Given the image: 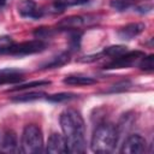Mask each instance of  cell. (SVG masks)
Masks as SVG:
<instances>
[{"mask_svg":"<svg viewBox=\"0 0 154 154\" xmlns=\"http://www.w3.org/2000/svg\"><path fill=\"white\" fill-rule=\"evenodd\" d=\"M78 97L77 94H73V93H57V94H52V95H47L46 96V100L49 101V102H65V101H70V100H73Z\"/></svg>","mask_w":154,"mask_h":154,"instance_id":"18","label":"cell"},{"mask_svg":"<svg viewBox=\"0 0 154 154\" xmlns=\"http://www.w3.org/2000/svg\"><path fill=\"white\" fill-rule=\"evenodd\" d=\"M0 150L4 153H17L18 152V140L14 131L8 130L5 132L2 137V142L0 146Z\"/></svg>","mask_w":154,"mask_h":154,"instance_id":"12","label":"cell"},{"mask_svg":"<svg viewBox=\"0 0 154 154\" xmlns=\"http://www.w3.org/2000/svg\"><path fill=\"white\" fill-rule=\"evenodd\" d=\"M20 147L25 154H40L43 152V136L37 125L29 124L24 128Z\"/></svg>","mask_w":154,"mask_h":154,"instance_id":"3","label":"cell"},{"mask_svg":"<svg viewBox=\"0 0 154 154\" xmlns=\"http://www.w3.org/2000/svg\"><path fill=\"white\" fill-rule=\"evenodd\" d=\"M144 55V52L142 51H131V52H125L124 54L113 58V60L106 63L103 65V69L106 70H112V69H124V67H130L132 66L138 59H141Z\"/></svg>","mask_w":154,"mask_h":154,"instance_id":"4","label":"cell"},{"mask_svg":"<svg viewBox=\"0 0 154 154\" xmlns=\"http://www.w3.org/2000/svg\"><path fill=\"white\" fill-rule=\"evenodd\" d=\"M24 79V72L18 69H1L0 70V84H14Z\"/></svg>","mask_w":154,"mask_h":154,"instance_id":"11","label":"cell"},{"mask_svg":"<svg viewBox=\"0 0 154 154\" xmlns=\"http://www.w3.org/2000/svg\"><path fill=\"white\" fill-rule=\"evenodd\" d=\"M70 61V52H61L54 57H52L49 60L42 63L40 65V69H57L61 67L65 64Z\"/></svg>","mask_w":154,"mask_h":154,"instance_id":"13","label":"cell"},{"mask_svg":"<svg viewBox=\"0 0 154 154\" xmlns=\"http://www.w3.org/2000/svg\"><path fill=\"white\" fill-rule=\"evenodd\" d=\"M81 37L82 32L78 31L77 29L75 30H69V46L71 51H78L81 47Z\"/></svg>","mask_w":154,"mask_h":154,"instance_id":"19","label":"cell"},{"mask_svg":"<svg viewBox=\"0 0 154 154\" xmlns=\"http://www.w3.org/2000/svg\"><path fill=\"white\" fill-rule=\"evenodd\" d=\"M131 87V82L130 81H122V82H118V83H116L114 85H112L108 90H107V93H119V91H125V90H128L129 88Z\"/></svg>","mask_w":154,"mask_h":154,"instance_id":"24","label":"cell"},{"mask_svg":"<svg viewBox=\"0 0 154 154\" xmlns=\"http://www.w3.org/2000/svg\"><path fill=\"white\" fill-rule=\"evenodd\" d=\"M90 22H95L94 17L91 16H70L58 22L57 26L60 30H75L81 26L88 25Z\"/></svg>","mask_w":154,"mask_h":154,"instance_id":"7","label":"cell"},{"mask_svg":"<svg viewBox=\"0 0 154 154\" xmlns=\"http://www.w3.org/2000/svg\"><path fill=\"white\" fill-rule=\"evenodd\" d=\"M146 29V25L143 23H130L126 24L125 26L120 28L117 31V35L120 40H132L135 36L140 35L141 32H143V30Z\"/></svg>","mask_w":154,"mask_h":154,"instance_id":"10","label":"cell"},{"mask_svg":"<svg viewBox=\"0 0 154 154\" xmlns=\"http://www.w3.org/2000/svg\"><path fill=\"white\" fill-rule=\"evenodd\" d=\"M90 0H57L53 4L55 12H63L69 6H76V5H84L88 4Z\"/></svg>","mask_w":154,"mask_h":154,"instance_id":"16","label":"cell"},{"mask_svg":"<svg viewBox=\"0 0 154 154\" xmlns=\"http://www.w3.org/2000/svg\"><path fill=\"white\" fill-rule=\"evenodd\" d=\"M46 152L49 153V154H65V153H69L67 147H66V142H65V137L61 136L60 134L53 132L48 137Z\"/></svg>","mask_w":154,"mask_h":154,"instance_id":"9","label":"cell"},{"mask_svg":"<svg viewBox=\"0 0 154 154\" xmlns=\"http://www.w3.org/2000/svg\"><path fill=\"white\" fill-rule=\"evenodd\" d=\"M63 82L69 85H90V84H95L96 79L82 75H71V76H66L63 79Z\"/></svg>","mask_w":154,"mask_h":154,"instance_id":"14","label":"cell"},{"mask_svg":"<svg viewBox=\"0 0 154 154\" xmlns=\"http://www.w3.org/2000/svg\"><path fill=\"white\" fill-rule=\"evenodd\" d=\"M64 132L67 150L73 154L85 152V125L79 112L76 109H65L59 118Z\"/></svg>","mask_w":154,"mask_h":154,"instance_id":"1","label":"cell"},{"mask_svg":"<svg viewBox=\"0 0 154 154\" xmlns=\"http://www.w3.org/2000/svg\"><path fill=\"white\" fill-rule=\"evenodd\" d=\"M16 42L13 41V38L8 35H2L0 36V53L2 54H7L8 49L14 45Z\"/></svg>","mask_w":154,"mask_h":154,"instance_id":"22","label":"cell"},{"mask_svg":"<svg viewBox=\"0 0 154 154\" xmlns=\"http://www.w3.org/2000/svg\"><path fill=\"white\" fill-rule=\"evenodd\" d=\"M53 34L52 29L51 28H37L35 31H34V36L38 40H42V38H46L48 36H51Z\"/></svg>","mask_w":154,"mask_h":154,"instance_id":"25","label":"cell"},{"mask_svg":"<svg viewBox=\"0 0 154 154\" xmlns=\"http://www.w3.org/2000/svg\"><path fill=\"white\" fill-rule=\"evenodd\" d=\"M141 59L142 60L138 64L140 69L143 70V71H153V69H154V55L153 54H149V55L144 54Z\"/></svg>","mask_w":154,"mask_h":154,"instance_id":"21","label":"cell"},{"mask_svg":"<svg viewBox=\"0 0 154 154\" xmlns=\"http://www.w3.org/2000/svg\"><path fill=\"white\" fill-rule=\"evenodd\" d=\"M152 8H153V6H152L150 4H148V5L136 6V7H135V11H136V12H140V13H148V12L152 11Z\"/></svg>","mask_w":154,"mask_h":154,"instance_id":"26","label":"cell"},{"mask_svg":"<svg viewBox=\"0 0 154 154\" xmlns=\"http://www.w3.org/2000/svg\"><path fill=\"white\" fill-rule=\"evenodd\" d=\"M51 84V81H32L29 83H24V84H19L17 87H13L11 89H8L7 91H18V90H25V89H30V88H35V87H42V85H48Z\"/></svg>","mask_w":154,"mask_h":154,"instance_id":"20","label":"cell"},{"mask_svg":"<svg viewBox=\"0 0 154 154\" xmlns=\"http://www.w3.org/2000/svg\"><path fill=\"white\" fill-rule=\"evenodd\" d=\"M46 96H47V94L43 91H32V93H24V94L12 96L11 100L13 102H29V101L40 100V99L46 97Z\"/></svg>","mask_w":154,"mask_h":154,"instance_id":"15","label":"cell"},{"mask_svg":"<svg viewBox=\"0 0 154 154\" xmlns=\"http://www.w3.org/2000/svg\"><path fill=\"white\" fill-rule=\"evenodd\" d=\"M117 142L118 135L116 126L108 123H103L95 128L91 136L90 148L94 153H109L113 150Z\"/></svg>","mask_w":154,"mask_h":154,"instance_id":"2","label":"cell"},{"mask_svg":"<svg viewBox=\"0 0 154 154\" xmlns=\"http://www.w3.org/2000/svg\"><path fill=\"white\" fill-rule=\"evenodd\" d=\"M102 54L101 53H97V54H93V55H88V57H82L78 61H82V63H89V61H94L96 59H99Z\"/></svg>","mask_w":154,"mask_h":154,"instance_id":"27","label":"cell"},{"mask_svg":"<svg viewBox=\"0 0 154 154\" xmlns=\"http://www.w3.org/2000/svg\"><path fill=\"white\" fill-rule=\"evenodd\" d=\"M6 5V0H0V10Z\"/></svg>","mask_w":154,"mask_h":154,"instance_id":"28","label":"cell"},{"mask_svg":"<svg viewBox=\"0 0 154 154\" xmlns=\"http://www.w3.org/2000/svg\"><path fill=\"white\" fill-rule=\"evenodd\" d=\"M125 52H128L126 46H124V45H113V46L106 47L102 51L101 54L102 55H106V57H109V58H117V57L124 54Z\"/></svg>","mask_w":154,"mask_h":154,"instance_id":"17","label":"cell"},{"mask_svg":"<svg viewBox=\"0 0 154 154\" xmlns=\"http://www.w3.org/2000/svg\"><path fill=\"white\" fill-rule=\"evenodd\" d=\"M18 13L23 18H31V19H38L43 16V10L38 7V5L34 0H22L18 6Z\"/></svg>","mask_w":154,"mask_h":154,"instance_id":"8","label":"cell"},{"mask_svg":"<svg viewBox=\"0 0 154 154\" xmlns=\"http://www.w3.org/2000/svg\"><path fill=\"white\" fill-rule=\"evenodd\" d=\"M109 5L112 8H114L116 11H119V12L126 11L128 8H130L132 6L130 0H111Z\"/></svg>","mask_w":154,"mask_h":154,"instance_id":"23","label":"cell"},{"mask_svg":"<svg viewBox=\"0 0 154 154\" xmlns=\"http://www.w3.org/2000/svg\"><path fill=\"white\" fill-rule=\"evenodd\" d=\"M147 148V141L144 137H142L138 134L130 135L122 144L120 153L123 154H141L146 152Z\"/></svg>","mask_w":154,"mask_h":154,"instance_id":"6","label":"cell"},{"mask_svg":"<svg viewBox=\"0 0 154 154\" xmlns=\"http://www.w3.org/2000/svg\"><path fill=\"white\" fill-rule=\"evenodd\" d=\"M46 42L42 40H31L26 42H20V43H14L7 52V54L12 55H25V54H34L45 51L46 48Z\"/></svg>","mask_w":154,"mask_h":154,"instance_id":"5","label":"cell"}]
</instances>
